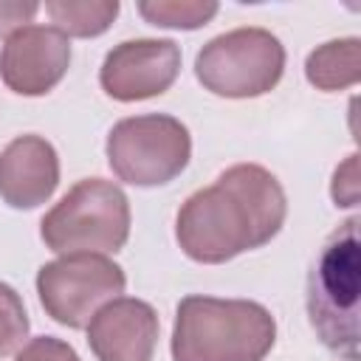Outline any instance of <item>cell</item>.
<instances>
[{
    "instance_id": "9c48e42d",
    "label": "cell",
    "mask_w": 361,
    "mask_h": 361,
    "mask_svg": "<svg viewBox=\"0 0 361 361\" xmlns=\"http://www.w3.org/2000/svg\"><path fill=\"white\" fill-rule=\"evenodd\" d=\"M71 68V39L54 25H25L0 48V79L17 96L51 93Z\"/></svg>"
},
{
    "instance_id": "277c9868",
    "label": "cell",
    "mask_w": 361,
    "mask_h": 361,
    "mask_svg": "<svg viewBox=\"0 0 361 361\" xmlns=\"http://www.w3.org/2000/svg\"><path fill=\"white\" fill-rule=\"evenodd\" d=\"M39 237L54 254H116L130 237V200L104 178H85L39 220Z\"/></svg>"
},
{
    "instance_id": "30bf717a",
    "label": "cell",
    "mask_w": 361,
    "mask_h": 361,
    "mask_svg": "<svg viewBox=\"0 0 361 361\" xmlns=\"http://www.w3.org/2000/svg\"><path fill=\"white\" fill-rule=\"evenodd\" d=\"M85 330L96 361H152L161 322L149 302L116 296L96 310Z\"/></svg>"
},
{
    "instance_id": "e0dca14e",
    "label": "cell",
    "mask_w": 361,
    "mask_h": 361,
    "mask_svg": "<svg viewBox=\"0 0 361 361\" xmlns=\"http://www.w3.org/2000/svg\"><path fill=\"white\" fill-rule=\"evenodd\" d=\"M14 361H82V358L68 341L56 336H37L14 353Z\"/></svg>"
},
{
    "instance_id": "8fae6325",
    "label": "cell",
    "mask_w": 361,
    "mask_h": 361,
    "mask_svg": "<svg viewBox=\"0 0 361 361\" xmlns=\"http://www.w3.org/2000/svg\"><path fill=\"white\" fill-rule=\"evenodd\" d=\"M59 186V155L42 135H17L0 152V200L17 212L37 209Z\"/></svg>"
},
{
    "instance_id": "5bb4252c",
    "label": "cell",
    "mask_w": 361,
    "mask_h": 361,
    "mask_svg": "<svg viewBox=\"0 0 361 361\" xmlns=\"http://www.w3.org/2000/svg\"><path fill=\"white\" fill-rule=\"evenodd\" d=\"M138 14L155 28L195 31L214 20L220 6L214 0H141Z\"/></svg>"
},
{
    "instance_id": "ac0fdd59",
    "label": "cell",
    "mask_w": 361,
    "mask_h": 361,
    "mask_svg": "<svg viewBox=\"0 0 361 361\" xmlns=\"http://www.w3.org/2000/svg\"><path fill=\"white\" fill-rule=\"evenodd\" d=\"M37 11L39 6L31 0H0V37H11L14 31L31 25Z\"/></svg>"
},
{
    "instance_id": "9a60e30c",
    "label": "cell",
    "mask_w": 361,
    "mask_h": 361,
    "mask_svg": "<svg viewBox=\"0 0 361 361\" xmlns=\"http://www.w3.org/2000/svg\"><path fill=\"white\" fill-rule=\"evenodd\" d=\"M28 330H31V322H28L23 296L11 285L0 282V358L14 355L25 344Z\"/></svg>"
},
{
    "instance_id": "2e32d148",
    "label": "cell",
    "mask_w": 361,
    "mask_h": 361,
    "mask_svg": "<svg viewBox=\"0 0 361 361\" xmlns=\"http://www.w3.org/2000/svg\"><path fill=\"white\" fill-rule=\"evenodd\" d=\"M330 197L338 209H355L361 197V180H358V152H350L333 172Z\"/></svg>"
},
{
    "instance_id": "8992f818",
    "label": "cell",
    "mask_w": 361,
    "mask_h": 361,
    "mask_svg": "<svg viewBox=\"0 0 361 361\" xmlns=\"http://www.w3.org/2000/svg\"><path fill=\"white\" fill-rule=\"evenodd\" d=\"M104 155L118 180L152 189L175 180L189 166L192 135L189 127L169 113L130 116L107 133Z\"/></svg>"
},
{
    "instance_id": "ba28073f",
    "label": "cell",
    "mask_w": 361,
    "mask_h": 361,
    "mask_svg": "<svg viewBox=\"0 0 361 361\" xmlns=\"http://www.w3.org/2000/svg\"><path fill=\"white\" fill-rule=\"evenodd\" d=\"M180 73L175 39H124L113 45L99 68L102 90L116 102H144L166 93Z\"/></svg>"
},
{
    "instance_id": "7c38bea8",
    "label": "cell",
    "mask_w": 361,
    "mask_h": 361,
    "mask_svg": "<svg viewBox=\"0 0 361 361\" xmlns=\"http://www.w3.org/2000/svg\"><path fill=\"white\" fill-rule=\"evenodd\" d=\"M305 79L324 93L355 87L361 82V39L341 37L313 48L305 59Z\"/></svg>"
},
{
    "instance_id": "6da1fadb",
    "label": "cell",
    "mask_w": 361,
    "mask_h": 361,
    "mask_svg": "<svg viewBox=\"0 0 361 361\" xmlns=\"http://www.w3.org/2000/svg\"><path fill=\"white\" fill-rule=\"evenodd\" d=\"M285 217L288 197L276 175L259 164H234L180 203L175 240L192 262L223 265L271 243Z\"/></svg>"
},
{
    "instance_id": "5b68a950",
    "label": "cell",
    "mask_w": 361,
    "mask_h": 361,
    "mask_svg": "<svg viewBox=\"0 0 361 361\" xmlns=\"http://www.w3.org/2000/svg\"><path fill=\"white\" fill-rule=\"evenodd\" d=\"M285 45L268 28L245 25L212 37L195 56V76L203 90L223 99H257L279 85Z\"/></svg>"
},
{
    "instance_id": "4fadbf2b",
    "label": "cell",
    "mask_w": 361,
    "mask_h": 361,
    "mask_svg": "<svg viewBox=\"0 0 361 361\" xmlns=\"http://www.w3.org/2000/svg\"><path fill=\"white\" fill-rule=\"evenodd\" d=\"M118 0H48L45 14L68 39L102 37L118 17Z\"/></svg>"
},
{
    "instance_id": "7a4b0ae2",
    "label": "cell",
    "mask_w": 361,
    "mask_h": 361,
    "mask_svg": "<svg viewBox=\"0 0 361 361\" xmlns=\"http://www.w3.org/2000/svg\"><path fill=\"white\" fill-rule=\"evenodd\" d=\"M276 344V319L251 299L192 293L175 307L172 361H265Z\"/></svg>"
},
{
    "instance_id": "52a82bcc",
    "label": "cell",
    "mask_w": 361,
    "mask_h": 361,
    "mask_svg": "<svg viewBox=\"0 0 361 361\" xmlns=\"http://www.w3.org/2000/svg\"><path fill=\"white\" fill-rule=\"evenodd\" d=\"M124 268L107 254H59L37 271L42 310L71 330H85L102 305L124 293Z\"/></svg>"
},
{
    "instance_id": "3957f363",
    "label": "cell",
    "mask_w": 361,
    "mask_h": 361,
    "mask_svg": "<svg viewBox=\"0 0 361 361\" xmlns=\"http://www.w3.org/2000/svg\"><path fill=\"white\" fill-rule=\"evenodd\" d=\"M305 307L319 341L344 361H361V243L358 217L344 220L319 248Z\"/></svg>"
}]
</instances>
